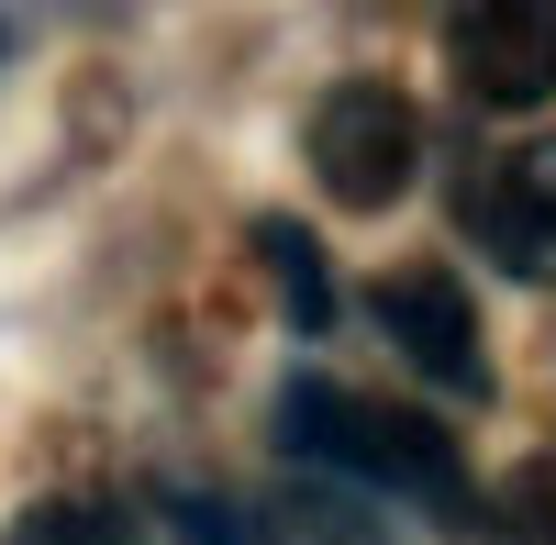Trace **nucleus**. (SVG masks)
<instances>
[{"mask_svg":"<svg viewBox=\"0 0 556 545\" xmlns=\"http://www.w3.org/2000/svg\"><path fill=\"white\" fill-rule=\"evenodd\" d=\"M434 23H445V67L468 78V101L490 112L556 101V0H434Z\"/></svg>","mask_w":556,"mask_h":545,"instance_id":"nucleus-3","label":"nucleus"},{"mask_svg":"<svg viewBox=\"0 0 556 545\" xmlns=\"http://www.w3.org/2000/svg\"><path fill=\"white\" fill-rule=\"evenodd\" d=\"M278 434H290L301 468L345 479V490H390V502H424V512H468V468H456L445 423H424V413L356 401V390H334V379H290Z\"/></svg>","mask_w":556,"mask_h":545,"instance_id":"nucleus-1","label":"nucleus"},{"mask_svg":"<svg viewBox=\"0 0 556 545\" xmlns=\"http://www.w3.org/2000/svg\"><path fill=\"white\" fill-rule=\"evenodd\" d=\"M178 534H190V545H256V523L235 502H178Z\"/></svg>","mask_w":556,"mask_h":545,"instance_id":"nucleus-8","label":"nucleus"},{"mask_svg":"<svg viewBox=\"0 0 556 545\" xmlns=\"http://www.w3.org/2000/svg\"><path fill=\"white\" fill-rule=\"evenodd\" d=\"M312 178L345 212H390L412 178H424V112H412L390 78H334L323 112H312Z\"/></svg>","mask_w":556,"mask_h":545,"instance_id":"nucleus-2","label":"nucleus"},{"mask_svg":"<svg viewBox=\"0 0 556 545\" xmlns=\"http://www.w3.org/2000/svg\"><path fill=\"white\" fill-rule=\"evenodd\" d=\"M379 334L424 368L434 390H456V401H479L490 390V345H479V301L445 279V267H401V279L379 290Z\"/></svg>","mask_w":556,"mask_h":545,"instance_id":"nucleus-4","label":"nucleus"},{"mask_svg":"<svg viewBox=\"0 0 556 545\" xmlns=\"http://www.w3.org/2000/svg\"><path fill=\"white\" fill-rule=\"evenodd\" d=\"M256 256L278 267V301H290V324H301V334L334 324V279H323V245L301 235V223H256Z\"/></svg>","mask_w":556,"mask_h":545,"instance_id":"nucleus-6","label":"nucleus"},{"mask_svg":"<svg viewBox=\"0 0 556 545\" xmlns=\"http://www.w3.org/2000/svg\"><path fill=\"white\" fill-rule=\"evenodd\" d=\"M490 523H501V545H556V457H534V468L501 479Z\"/></svg>","mask_w":556,"mask_h":545,"instance_id":"nucleus-7","label":"nucleus"},{"mask_svg":"<svg viewBox=\"0 0 556 545\" xmlns=\"http://www.w3.org/2000/svg\"><path fill=\"white\" fill-rule=\"evenodd\" d=\"M468 235L490 245V267H513L523 290H556V134L545 145H513L468 190Z\"/></svg>","mask_w":556,"mask_h":545,"instance_id":"nucleus-5","label":"nucleus"}]
</instances>
